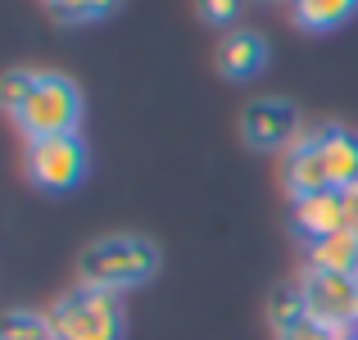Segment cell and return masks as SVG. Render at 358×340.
Wrapping results in <instances>:
<instances>
[{"mask_svg":"<svg viewBox=\"0 0 358 340\" xmlns=\"http://www.w3.org/2000/svg\"><path fill=\"white\" fill-rule=\"evenodd\" d=\"M322 155V168L331 177V191H345L350 182H358V132L345 122H327L308 136Z\"/></svg>","mask_w":358,"mask_h":340,"instance_id":"cell-8","label":"cell"},{"mask_svg":"<svg viewBox=\"0 0 358 340\" xmlns=\"http://www.w3.org/2000/svg\"><path fill=\"white\" fill-rule=\"evenodd\" d=\"M0 340H55L50 332V318L36 313V309H14V313H5V323H0Z\"/></svg>","mask_w":358,"mask_h":340,"instance_id":"cell-14","label":"cell"},{"mask_svg":"<svg viewBox=\"0 0 358 340\" xmlns=\"http://www.w3.org/2000/svg\"><path fill=\"white\" fill-rule=\"evenodd\" d=\"M45 5H50V9H55V5H64V0H45Z\"/></svg>","mask_w":358,"mask_h":340,"instance_id":"cell-20","label":"cell"},{"mask_svg":"<svg viewBox=\"0 0 358 340\" xmlns=\"http://www.w3.org/2000/svg\"><path fill=\"white\" fill-rule=\"evenodd\" d=\"M118 5H122V0H64V5L50 9V18L64 23V27H82V23H100V18H109Z\"/></svg>","mask_w":358,"mask_h":340,"instance_id":"cell-15","label":"cell"},{"mask_svg":"<svg viewBox=\"0 0 358 340\" xmlns=\"http://www.w3.org/2000/svg\"><path fill=\"white\" fill-rule=\"evenodd\" d=\"M263 5H268V0H263Z\"/></svg>","mask_w":358,"mask_h":340,"instance_id":"cell-21","label":"cell"},{"mask_svg":"<svg viewBox=\"0 0 358 340\" xmlns=\"http://www.w3.org/2000/svg\"><path fill=\"white\" fill-rule=\"evenodd\" d=\"M241 136L250 150H263V155H272V150H295L299 141V109L290 105V100H254V105H245L241 113Z\"/></svg>","mask_w":358,"mask_h":340,"instance_id":"cell-6","label":"cell"},{"mask_svg":"<svg viewBox=\"0 0 358 340\" xmlns=\"http://www.w3.org/2000/svg\"><path fill=\"white\" fill-rule=\"evenodd\" d=\"M78 122H82V91L64 73H41L23 113H18V132L27 141H45L78 132Z\"/></svg>","mask_w":358,"mask_h":340,"instance_id":"cell-3","label":"cell"},{"mask_svg":"<svg viewBox=\"0 0 358 340\" xmlns=\"http://www.w3.org/2000/svg\"><path fill=\"white\" fill-rule=\"evenodd\" d=\"M308 318V304H304V286H277L272 290V299H268V323L277 327V336L281 332H290L295 323H304Z\"/></svg>","mask_w":358,"mask_h":340,"instance_id":"cell-13","label":"cell"},{"mask_svg":"<svg viewBox=\"0 0 358 340\" xmlns=\"http://www.w3.org/2000/svg\"><path fill=\"white\" fill-rule=\"evenodd\" d=\"M358 14V0H290V18L304 32H336Z\"/></svg>","mask_w":358,"mask_h":340,"instance_id":"cell-12","label":"cell"},{"mask_svg":"<svg viewBox=\"0 0 358 340\" xmlns=\"http://www.w3.org/2000/svg\"><path fill=\"white\" fill-rule=\"evenodd\" d=\"M245 5H250V0H195V14H200V23L218 27V32H222V27H231V32H236Z\"/></svg>","mask_w":358,"mask_h":340,"instance_id":"cell-16","label":"cell"},{"mask_svg":"<svg viewBox=\"0 0 358 340\" xmlns=\"http://www.w3.org/2000/svg\"><path fill=\"white\" fill-rule=\"evenodd\" d=\"M308 272H331V277H358V232L345 227V232L327 236V241L308 245Z\"/></svg>","mask_w":358,"mask_h":340,"instance_id":"cell-11","label":"cell"},{"mask_svg":"<svg viewBox=\"0 0 358 340\" xmlns=\"http://www.w3.org/2000/svg\"><path fill=\"white\" fill-rule=\"evenodd\" d=\"M268 59H272L268 41H263L259 32H250V27L227 32V36H222V45H218V73H222L227 82H250V78H259V73L268 69Z\"/></svg>","mask_w":358,"mask_h":340,"instance_id":"cell-9","label":"cell"},{"mask_svg":"<svg viewBox=\"0 0 358 340\" xmlns=\"http://www.w3.org/2000/svg\"><path fill=\"white\" fill-rule=\"evenodd\" d=\"M341 195H345V218H350V227L358 232V182H350Z\"/></svg>","mask_w":358,"mask_h":340,"instance_id":"cell-19","label":"cell"},{"mask_svg":"<svg viewBox=\"0 0 358 340\" xmlns=\"http://www.w3.org/2000/svg\"><path fill=\"white\" fill-rule=\"evenodd\" d=\"M87 168H91V155H87V141H82L78 132L27 141V182H32L36 191L64 195V191H73V186H82Z\"/></svg>","mask_w":358,"mask_h":340,"instance_id":"cell-4","label":"cell"},{"mask_svg":"<svg viewBox=\"0 0 358 340\" xmlns=\"http://www.w3.org/2000/svg\"><path fill=\"white\" fill-rule=\"evenodd\" d=\"M281 340H354V336H341L336 327H322V323H313V318H304V323H295L290 332H281Z\"/></svg>","mask_w":358,"mask_h":340,"instance_id":"cell-18","label":"cell"},{"mask_svg":"<svg viewBox=\"0 0 358 340\" xmlns=\"http://www.w3.org/2000/svg\"><path fill=\"white\" fill-rule=\"evenodd\" d=\"M354 340H358V336H354Z\"/></svg>","mask_w":358,"mask_h":340,"instance_id":"cell-22","label":"cell"},{"mask_svg":"<svg viewBox=\"0 0 358 340\" xmlns=\"http://www.w3.org/2000/svg\"><path fill=\"white\" fill-rule=\"evenodd\" d=\"M50 332L55 340H122L127 332V313H122L114 290H91L73 286L69 295H59L50 309Z\"/></svg>","mask_w":358,"mask_h":340,"instance_id":"cell-2","label":"cell"},{"mask_svg":"<svg viewBox=\"0 0 358 340\" xmlns=\"http://www.w3.org/2000/svg\"><path fill=\"white\" fill-rule=\"evenodd\" d=\"M159 272V250L155 241H145V236H100V241H91L87 250H82L78 259V281L91 290H127V286H141V281H150Z\"/></svg>","mask_w":358,"mask_h":340,"instance_id":"cell-1","label":"cell"},{"mask_svg":"<svg viewBox=\"0 0 358 340\" xmlns=\"http://www.w3.org/2000/svg\"><path fill=\"white\" fill-rule=\"evenodd\" d=\"M281 182H286L290 200H304V195H317V191H331V177L322 168V155H317L313 141H299L295 150H286V168H281Z\"/></svg>","mask_w":358,"mask_h":340,"instance_id":"cell-10","label":"cell"},{"mask_svg":"<svg viewBox=\"0 0 358 340\" xmlns=\"http://www.w3.org/2000/svg\"><path fill=\"white\" fill-rule=\"evenodd\" d=\"M304 286L308 318L322 327H336L341 336H358V286L354 277H331V272H308L299 277Z\"/></svg>","mask_w":358,"mask_h":340,"instance_id":"cell-5","label":"cell"},{"mask_svg":"<svg viewBox=\"0 0 358 340\" xmlns=\"http://www.w3.org/2000/svg\"><path fill=\"white\" fill-rule=\"evenodd\" d=\"M36 78H41V73H27V69H18V73L5 78V113L14 122H18V113H23V105H27V96H32Z\"/></svg>","mask_w":358,"mask_h":340,"instance_id":"cell-17","label":"cell"},{"mask_svg":"<svg viewBox=\"0 0 358 340\" xmlns=\"http://www.w3.org/2000/svg\"><path fill=\"white\" fill-rule=\"evenodd\" d=\"M350 218H345V195L341 191H317L304 195V200H290V232L304 245H317L327 236L345 232Z\"/></svg>","mask_w":358,"mask_h":340,"instance_id":"cell-7","label":"cell"}]
</instances>
